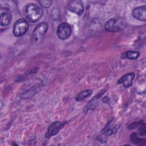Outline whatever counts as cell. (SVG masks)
I'll list each match as a JSON object with an SVG mask.
<instances>
[{"label":"cell","mask_w":146,"mask_h":146,"mask_svg":"<svg viewBox=\"0 0 146 146\" xmlns=\"http://www.w3.org/2000/svg\"><path fill=\"white\" fill-rule=\"evenodd\" d=\"M140 52L137 51H128L123 53L121 57L123 59H128L130 60H135L139 58Z\"/></svg>","instance_id":"cell-11"},{"label":"cell","mask_w":146,"mask_h":146,"mask_svg":"<svg viewBox=\"0 0 146 146\" xmlns=\"http://www.w3.org/2000/svg\"><path fill=\"white\" fill-rule=\"evenodd\" d=\"M139 132L140 135L144 136L145 135V125L144 123H143V125L140 124L139 128Z\"/></svg>","instance_id":"cell-15"},{"label":"cell","mask_w":146,"mask_h":146,"mask_svg":"<svg viewBox=\"0 0 146 146\" xmlns=\"http://www.w3.org/2000/svg\"><path fill=\"white\" fill-rule=\"evenodd\" d=\"M65 124L66 122L59 121H56L52 123L47 128V131L45 134L46 137L50 138L51 136L56 135Z\"/></svg>","instance_id":"cell-7"},{"label":"cell","mask_w":146,"mask_h":146,"mask_svg":"<svg viewBox=\"0 0 146 146\" xmlns=\"http://www.w3.org/2000/svg\"><path fill=\"white\" fill-rule=\"evenodd\" d=\"M38 2L40 5V6H42L44 8H48L52 5V1H49V0H41V1H39Z\"/></svg>","instance_id":"cell-14"},{"label":"cell","mask_w":146,"mask_h":146,"mask_svg":"<svg viewBox=\"0 0 146 146\" xmlns=\"http://www.w3.org/2000/svg\"><path fill=\"white\" fill-rule=\"evenodd\" d=\"M11 21V15L7 11H5L1 14L0 25L1 26H7Z\"/></svg>","instance_id":"cell-10"},{"label":"cell","mask_w":146,"mask_h":146,"mask_svg":"<svg viewBox=\"0 0 146 146\" xmlns=\"http://www.w3.org/2000/svg\"><path fill=\"white\" fill-rule=\"evenodd\" d=\"M67 7L69 11L78 15H82L84 11L83 3L79 0H73L69 1L67 3Z\"/></svg>","instance_id":"cell-6"},{"label":"cell","mask_w":146,"mask_h":146,"mask_svg":"<svg viewBox=\"0 0 146 146\" xmlns=\"http://www.w3.org/2000/svg\"><path fill=\"white\" fill-rule=\"evenodd\" d=\"M130 139L132 143H133L136 145H143L145 144V139L139 138L136 133H132L131 135Z\"/></svg>","instance_id":"cell-12"},{"label":"cell","mask_w":146,"mask_h":146,"mask_svg":"<svg viewBox=\"0 0 146 146\" xmlns=\"http://www.w3.org/2000/svg\"><path fill=\"white\" fill-rule=\"evenodd\" d=\"M29 24L28 22L23 19H18L14 23L13 29V33L15 37H19L23 35L28 30Z\"/></svg>","instance_id":"cell-3"},{"label":"cell","mask_w":146,"mask_h":146,"mask_svg":"<svg viewBox=\"0 0 146 146\" xmlns=\"http://www.w3.org/2000/svg\"><path fill=\"white\" fill-rule=\"evenodd\" d=\"M92 90H85L80 91L78 95L76 96L75 99L77 101H81L84 99L85 98L89 96L90 95L92 94Z\"/></svg>","instance_id":"cell-13"},{"label":"cell","mask_w":146,"mask_h":146,"mask_svg":"<svg viewBox=\"0 0 146 146\" xmlns=\"http://www.w3.org/2000/svg\"><path fill=\"white\" fill-rule=\"evenodd\" d=\"M135 78L133 72H129L125 74L117 81L118 84H122L124 88H129L133 83V80Z\"/></svg>","instance_id":"cell-9"},{"label":"cell","mask_w":146,"mask_h":146,"mask_svg":"<svg viewBox=\"0 0 146 146\" xmlns=\"http://www.w3.org/2000/svg\"><path fill=\"white\" fill-rule=\"evenodd\" d=\"M132 16L136 19L145 22L146 21V6L135 7L132 11Z\"/></svg>","instance_id":"cell-8"},{"label":"cell","mask_w":146,"mask_h":146,"mask_svg":"<svg viewBox=\"0 0 146 146\" xmlns=\"http://www.w3.org/2000/svg\"><path fill=\"white\" fill-rule=\"evenodd\" d=\"M25 14L26 18L31 22H38L42 17V10L35 3H28L25 8Z\"/></svg>","instance_id":"cell-1"},{"label":"cell","mask_w":146,"mask_h":146,"mask_svg":"<svg viewBox=\"0 0 146 146\" xmlns=\"http://www.w3.org/2000/svg\"><path fill=\"white\" fill-rule=\"evenodd\" d=\"M125 25L126 22L124 19L112 18L106 22L104 28L107 31L116 33L122 30L125 27Z\"/></svg>","instance_id":"cell-2"},{"label":"cell","mask_w":146,"mask_h":146,"mask_svg":"<svg viewBox=\"0 0 146 146\" xmlns=\"http://www.w3.org/2000/svg\"><path fill=\"white\" fill-rule=\"evenodd\" d=\"M71 31V27L70 25L66 22H63L58 26L56 34L59 39L64 40L70 37Z\"/></svg>","instance_id":"cell-5"},{"label":"cell","mask_w":146,"mask_h":146,"mask_svg":"<svg viewBox=\"0 0 146 146\" xmlns=\"http://www.w3.org/2000/svg\"><path fill=\"white\" fill-rule=\"evenodd\" d=\"M48 28V24L46 22L39 23L34 29L33 33V39L34 42L38 43L40 42Z\"/></svg>","instance_id":"cell-4"}]
</instances>
